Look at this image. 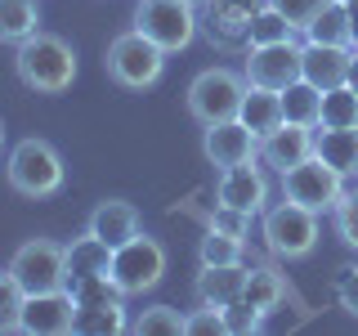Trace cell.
<instances>
[{
    "mask_svg": "<svg viewBox=\"0 0 358 336\" xmlns=\"http://www.w3.org/2000/svg\"><path fill=\"white\" fill-rule=\"evenodd\" d=\"M336 300H341L345 314H354V318H358V265H350L341 274V283H336Z\"/></svg>",
    "mask_w": 358,
    "mask_h": 336,
    "instance_id": "obj_38",
    "label": "cell"
},
{
    "mask_svg": "<svg viewBox=\"0 0 358 336\" xmlns=\"http://www.w3.org/2000/svg\"><path fill=\"white\" fill-rule=\"evenodd\" d=\"M264 328V314L255 305H246V300H233V305H224V332L229 336H251Z\"/></svg>",
    "mask_w": 358,
    "mask_h": 336,
    "instance_id": "obj_34",
    "label": "cell"
},
{
    "mask_svg": "<svg viewBox=\"0 0 358 336\" xmlns=\"http://www.w3.org/2000/svg\"><path fill=\"white\" fill-rule=\"evenodd\" d=\"M305 157H313V126H300V121H282L260 139V162L273 166L278 175L300 166Z\"/></svg>",
    "mask_w": 358,
    "mask_h": 336,
    "instance_id": "obj_15",
    "label": "cell"
},
{
    "mask_svg": "<svg viewBox=\"0 0 358 336\" xmlns=\"http://www.w3.org/2000/svg\"><path fill=\"white\" fill-rule=\"evenodd\" d=\"M268 0H201L197 5V18H201V31L210 36V45H242L251 18L260 14Z\"/></svg>",
    "mask_w": 358,
    "mask_h": 336,
    "instance_id": "obj_13",
    "label": "cell"
},
{
    "mask_svg": "<svg viewBox=\"0 0 358 336\" xmlns=\"http://www.w3.org/2000/svg\"><path fill=\"white\" fill-rule=\"evenodd\" d=\"M268 5H273V9H282L287 22L300 31V36H305V27H309V22L318 18L327 5H331V0H268Z\"/></svg>",
    "mask_w": 358,
    "mask_h": 336,
    "instance_id": "obj_35",
    "label": "cell"
},
{
    "mask_svg": "<svg viewBox=\"0 0 358 336\" xmlns=\"http://www.w3.org/2000/svg\"><path fill=\"white\" fill-rule=\"evenodd\" d=\"M201 157L215 171H229V166H242V162H260V139L238 117L215 121V126H201Z\"/></svg>",
    "mask_w": 358,
    "mask_h": 336,
    "instance_id": "obj_12",
    "label": "cell"
},
{
    "mask_svg": "<svg viewBox=\"0 0 358 336\" xmlns=\"http://www.w3.org/2000/svg\"><path fill=\"white\" fill-rule=\"evenodd\" d=\"M210 229H220V233H233V238H246L251 233V216L246 211H233V206H220L215 202V211H210Z\"/></svg>",
    "mask_w": 358,
    "mask_h": 336,
    "instance_id": "obj_37",
    "label": "cell"
},
{
    "mask_svg": "<svg viewBox=\"0 0 358 336\" xmlns=\"http://www.w3.org/2000/svg\"><path fill=\"white\" fill-rule=\"evenodd\" d=\"M188 336H229L224 332V309H215V305L188 309Z\"/></svg>",
    "mask_w": 358,
    "mask_h": 336,
    "instance_id": "obj_36",
    "label": "cell"
},
{
    "mask_svg": "<svg viewBox=\"0 0 358 336\" xmlns=\"http://www.w3.org/2000/svg\"><path fill=\"white\" fill-rule=\"evenodd\" d=\"M103 67L121 90H148V85L162 81V72H166V50L157 41H148L139 27H130V31H121V36L108 41Z\"/></svg>",
    "mask_w": 358,
    "mask_h": 336,
    "instance_id": "obj_4",
    "label": "cell"
},
{
    "mask_svg": "<svg viewBox=\"0 0 358 336\" xmlns=\"http://www.w3.org/2000/svg\"><path fill=\"white\" fill-rule=\"evenodd\" d=\"M72 328H76V296H72V287L36 291V296L22 300L18 332H27V336H67Z\"/></svg>",
    "mask_w": 358,
    "mask_h": 336,
    "instance_id": "obj_10",
    "label": "cell"
},
{
    "mask_svg": "<svg viewBox=\"0 0 358 336\" xmlns=\"http://www.w3.org/2000/svg\"><path fill=\"white\" fill-rule=\"evenodd\" d=\"M41 31V0H0V41L18 45Z\"/></svg>",
    "mask_w": 358,
    "mask_h": 336,
    "instance_id": "obj_25",
    "label": "cell"
},
{
    "mask_svg": "<svg viewBox=\"0 0 358 336\" xmlns=\"http://www.w3.org/2000/svg\"><path fill=\"white\" fill-rule=\"evenodd\" d=\"M278 179H282V197L318 211V216H331V206L345 197V175L336 166H327L322 157H305L300 166L282 171Z\"/></svg>",
    "mask_w": 358,
    "mask_h": 336,
    "instance_id": "obj_9",
    "label": "cell"
},
{
    "mask_svg": "<svg viewBox=\"0 0 358 336\" xmlns=\"http://www.w3.org/2000/svg\"><path fill=\"white\" fill-rule=\"evenodd\" d=\"M67 246V283H76V278H99V274H112V246L103 238H94V233H81V238L63 242Z\"/></svg>",
    "mask_w": 358,
    "mask_h": 336,
    "instance_id": "obj_21",
    "label": "cell"
},
{
    "mask_svg": "<svg viewBox=\"0 0 358 336\" xmlns=\"http://www.w3.org/2000/svg\"><path fill=\"white\" fill-rule=\"evenodd\" d=\"M318 126H358V94L350 90V81L322 90V117Z\"/></svg>",
    "mask_w": 358,
    "mask_h": 336,
    "instance_id": "obj_30",
    "label": "cell"
},
{
    "mask_svg": "<svg viewBox=\"0 0 358 336\" xmlns=\"http://www.w3.org/2000/svg\"><path fill=\"white\" fill-rule=\"evenodd\" d=\"M130 318H126V296L121 300H103V305H76V328L72 332H85V336H117L126 332Z\"/></svg>",
    "mask_w": 358,
    "mask_h": 336,
    "instance_id": "obj_24",
    "label": "cell"
},
{
    "mask_svg": "<svg viewBox=\"0 0 358 336\" xmlns=\"http://www.w3.org/2000/svg\"><path fill=\"white\" fill-rule=\"evenodd\" d=\"M246 274H251V265H201V274H197V305H233V300H242V291H246Z\"/></svg>",
    "mask_w": 358,
    "mask_h": 336,
    "instance_id": "obj_18",
    "label": "cell"
},
{
    "mask_svg": "<svg viewBox=\"0 0 358 336\" xmlns=\"http://www.w3.org/2000/svg\"><path fill=\"white\" fill-rule=\"evenodd\" d=\"M5 179H9V188H14L18 197L41 202V197H54V193H59L67 171H63V157H59V148H54L50 139L27 134V139H18L14 148H9Z\"/></svg>",
    "mask_w": 358,
    "mask_h": 336,
    "instance_id": "obj_2",
    "label": "cell"
},
{
    "mask_svg": "<svg viewBox=\"0 0 358 336\" xmlns=\"http://www.w3.org/2000/svg\"><path fill=\"white\" fill-rule=\"evenodd\" d=\"M350 5H354V0H350Z\"/></svg>",
    "mask_w": 358,
    "mask_h": 336,
    "instance_id": "obj_42",
    "label": "cell"
},
{
    "mask_svg": "<svg viewBox=\"0 0 358 336\" xmlns=\"http://www.w3.org/2000/svg\"><path fill=\"white\" fill-rule=\"evenodd\" d=\"M76 296V305H103V300H121V287L112 283V274H99V278H76L67 283Z\"/></svg>",
    "mask_w": 358,
    "mask_h": 336,
    "instance_id": "obj_33",
    "label": "cell"
},
{
    "mask_svg": "<svg viewBox=\"0 0 358 336\" xmlns=\"http://www.w3.org/2000/svg\"><path fill=\"white\" fill-rule=\"evenodd\" d=\"M130 332H139V336H179V332H188V314H179L175 305H148L130 323Z\"/></svg>",
    "mask_w": 358,
    "mask_h": 336,
    "instance_id": "obj_29",
    "label": "cell"
},
{
    "mask_svg": "<svg viewBox=\"0 0 358 336\" xmlns=\"http://www.w3.org/2000/svg\"><path fill=\"white\" fill-rule=\"evenodd\" d=\"M242 94H246V72H233V67H206V72L193 76L184 104H188V117H193L197 126H215V121L238 117Z\"/></svg>",
    "mask_w": 358,
    "mask_h": 336,
    "instance_id": "obj_5",
    "label": "cell"
},
{
    "mask_svg": "<svg viewBox=\"0 0 358 336\" xmlns=\"http://www.w3.org/2000/svg\"><path fill=\"white\" fill-rule=\"evenodd\" d=\"M300 59H305V45L282 41V45H255L246 50V81L251 85H268V90H287L291 81H300Z\"/></svg>",
    "mask_w": 358,
    "mask_h": 336,
    "instance_id": "obj_11",
    "label": "cell"
},
{
    "mask_svg": "<svg viewBox=\"0 0 358 336\" xmlns=\"http://www.w3.org/2000/svg\"><path fill=\"white\" fill-rule=\"evenodd\" d=\"M300 31L287 22L282 9H273V5H264L260 14L251 18V27H246V36H242V50H255V45H282V41H296Z\"/></svg>",
    "mask_w": 358,
    "mask_h": 336,
    "instance_id": "obj_27",
    "label": "cell"
},
{
    "mask_svg": "<svg viewBox=\"0 0 358 336\" xmlns=\"http://www.w3.org/2000/svg\"><path fill=\"white\" fill-rule=\"evenodd\" d=\"M22 300H27V291L18 287V278L9 269H0V332H18Z\"/></svg>",
    "mask_w": 358,
    "mask_h": 336,
    "instance_id": "obj_31",
    "label": "cell"
},
{
    "mask_svg": "<svg viewBox=\"0 0 358 336\" xmlns=\"http://www.w3.org/2000/svg\"><path fill=\"white\" fill-rule=\"evenodd\" d=\"M197 260L201 265H242L246 260V238H233V233H220L206 224V233H201L197 242Z\"/></svg>",
    "mask_w": 358,
    "mask_h": 336,
    "instance_id": "obj_28",
    "label": "cell"
},
{
    "mask_svg": "<svg viewBox=\"0 0 358 336\" xmlns=\"http://www.w3.org/2000/svg\"><path fill=\"white\" fill-rule=\"evenodd\" d=\"M215 202H220V206H233V211H246V216H264V206H268V179H264V171L255 162H242V166L220 171Z\"/></svg>",
    "mask_w": 358,
    "mask_h": 336,
    "instance_id": "obj_14",
    "label": "cell"
},
{
    "mask_svg": "<svg viewBox=\"0 0 358 336\" xmlns=\"http://www.w3.org/2000/svg\"><path fill=\"white\" fill-rule=\"evenodd\" d=\"M85 229L94 233V238H103L112 251H117L121 242H130L134 233H143V220H139V211H134L126 197H103L94 211H90Z\"/></svg>",
    "mask_w": 358,
    "mask_h": 336,
    "instance_id": "obj_17",
    "label": "cell"
},
{
    "mask_svg": "<svg viewBox=\"0 0 358 336\" xmlns=\"http://www.w3.org/2000/svg\"><path fill=\"white\" fill-rule=\"evenodd\" d=\"M305 41H313V45H358V27H354V14H350V0H331V5L305 27Z\"/></svg>",
    "mask_w": 358,
    "mask_h": 336,
    "instance_id": "obj_22",
    "label": "cell"
},
{
    "mask_svg": "<svg viewBox=\"0 0 358 336\" xmlns=\"http://www.w3.org/2000/svg\"><path fill=\"white\" fill-rule=\"evenodd\" d=\"M322 117V90L309 85L305 76L282 90V121H300V126H318Z\"/></svg>",
    "mask_w": 358,
    "mask_h": 336,
    "instance_id": "obj_26",
    "label": "cell"
},
{
    "mask_svg": "<svg viewBox=\"0 0 358 336\" xmlns=\"http://www.w3.org/2000/svg\"><path fill=\"white\" fill-rule=\"evenodd\" d=\"M313 157L336 166L345 179L358 175V126H313Z\"/></svg>",
    "mask_w": 358,
    "mask_h": 336,
    "instance_id": "obj_19",
    "label": "cell"
},
{
    "mask_svg": "<svg viewBox=\"0 0 358 336\" xmlns=\"http://www.w3.org/2000/svg\"><path fill=\"white\" fill-rule=\"evenodd\" d=\"M238 121H242V126H251L255 139H264L273 126H282V90H268V85H251V81H246Z\"/></svg>",
    "mask_w": 358,
    "mask_h": 336,
    "instance_id": "obj_20",
    "label": "cell"
},
{
    "mask_svg": "<svg viewBox=\"0 0 358 336\" xmlns=\"http://www.w3.org/2000/svg\"><path fill=\"white\" fill-rule=\"evenodd\" d=\"M350 90L358 94V45H354V63H350Z\"/></svg>",
    "mask_w": 358,
    "mask_h": 336,
    "instance_id": "obj_39",
    "label": "cell"
},
{
    "mask_svg": "<svg viewBox=\"0 0 358 336\" xmlns=\"http://www.w3.org/2000/svg\"><path fill=\"white\" fill-rule=\"evenodd\" d=\"M134 27L148 41H157L166 54H179L197 41L201 18L193 0H139L134 5Z\"/></svg>",
    "mask_w": 358,
    "mask_h": 336,
    "instance_id": "obj_6",
    "label": "cell"
},
{
    "mask_svg": "<svg viewBox=\"0 0 358 336\" xmlns=\"http://www.w3.org/2000/svg\"><path fill=\"white\" fill-rule=\"evenodd\" d=\"M350 63H354V45H313V41H305L300 76L318 90H336V85L350 81Z\"/></svg>",
    "mask_w": 358,
    "mask_h": 336,
    "instance_id": "obj_16",
    "label": "cell"
},
{
    "mask_svg": "<svg viewBox=\"0 0 358 336\" xmlns=\"http://www.w3.org/2000/svg\"><path fill=\"white\" fill-rule=\"evenodd\" d=\"M193 5H201V0H193Z\"/></svg>",
    "mask_w": 358,
    "mask_h": 336,
    "instance_id": "obj_41",
    "label": "cell"
},
{
    "mask_svg": "<svg viewBox=\"0 0 358 336\" xmlns=\"http://www.w3.org/2000/svg\"><path fill=\"white\" fill-rule=\"evenodd\" d=\"M354 179H358V175H354Z\"/></svg>",
    "mask_w": 358,
    "mask_h": 336,
    "instance_id": "obj_43",
    "label": "cell"
},
{
    "mask_svg": "<svg viewBox=\"0 0 358 336\" xmlns=\"http://www.w3.org/2000/svg\"><path fill=\"white\" fill-rule=\"evenodd\" d=\"M331 224H336V238L358 251V184L345 188V197L331 206Z\"/></svg>",
    "mask_w": 358,
    "mask_h": 336,
    "instance_id": "obj_32",
    "label": "cell"
},
{
    "mask_svg": "<svg viewBox=\"0 0 358 336\" xmlns=\"http://www.w3.org/2000/svg\"><path fill=\"white\" fill-rule=\"evenodd\" d=\"M0 148H5V121H0Z\"/></svg>",
    "mask_w": 358,
    "mask_h": 336,
    "instance_id": "obj_40",
    "label": "cell"
},
{
    "mask_svg": "<svg viewBox=\"0 0 358 336\" xmlns=\"http://www.w3.org/2000/svg\"><path fill=\"white\" fill-rule=\"evenodd\" d=\"M246 305H255L268 318L278 305L287 300V278L278 265H251V274H246V291H242Z\"/></svg>",
    "mask_w": 358,
    "mask_h": 336,
    "instance_id": "obj_23",
    "label": "cell"
},
{
    "mask_svg": "<svg viewBox=\"0 0 358 336\" xmlns=\"http://www.w3.org/2000/svg\"><path fill=\"white\" fill-rule=\"evenodd\" d=\"M260 233H264V246L278 255V260H305V255L318 251V211L300 206V202H273L264 206V220H260Z\"/></svg>",
    "mask_w": 358,
    "mask_h": 336,
    "instance_id": "obj_3",
    "label": "cell"
},
{
    "mask_svg": "<svg viewBox=\"0 0 358 336\" xmlns=\"http://www.w3.org/2000/svg\"><path fill=\"white\" fill-rule=\"evenodd\" d=\"M14 72L31 94H63L76 81V50L54 31H31L14 45Z\"/></svg>",
    "mask_w": 358,
    "mask_h": 336,
    "instance_id": "obj_1",
    "label": "cell"
},
{
    "mask_svg": "<svg viewBox=\"0 0 358 336\" xmlns=\"http://www.w3.org/2000/svg\"><path fill=\"white\" fill-rule=\"evenodd\" d=\"M5 269L18 278V287L27 291V296H36V291H59V287H67V246L54 242V238H27L9 255Z\"/></svg>",
    "mask_w": 358,
    "mask_h": 336,
    "instance_id": "obj_7",
    "label": "cell"
},
{
    "mask_svg": "<svg viewBox=\"0 0 358 336\" xmlns=\"http://www.w3.org/2000/svg\"><path fill=\"white\" fill-rule=\"evenodd\" d=\"M166 274V246L148 238V233H134L130 242H121L112 251V283L121 287V296H143L162 283Z\"/></svg>",
    "mask_w": 358,
    "mask_h": 336,
    "instance_id": "obj_8",
    "label": "cell"
}]
</instances>
